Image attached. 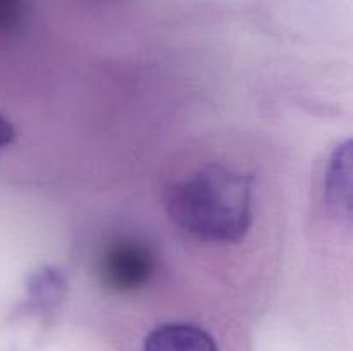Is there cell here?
Listing matches in <instances>:
<instances>
[{
  "mask_svg": "<svg viewBox=\"0 0 353 351\" xmlns=\"http://www.w3.org/2000/svg\"><path fill=\"white\" fill-rule=\"evenodd\" d=\"M145 351H219L209 332L192 323H162L155 327L143 344Z\"/></svg>",
  "mask_w": 353,
  "mask_h": 351,
  "instance_id": "cell-3",
  "label": "cell"
},
{
  "mask_svg": "<svg viewBox=\"0 0 353 351\" xmlns=\"http://www.w3.org/2000/svg\"><path fill=\"white\" fill-rule=\"evenodd\" d=\"M155 270V257L150 246L134 237H116L105 244L99 257L97 274L109 291L133 292L141 289Z\"/></svg>",
  "mask_w": 353,
  "mask_h": 351,
  "instance_id": "cell-2",
  "label": "cell"
},
{
  "mask_svg": "<svg viewBox=\"0 0 353 351\" xmlns=\"http://www.w3.org/2000/svg\"><path fill=\"white\" fill-rule=\"evenodd\" d=\"M16 138V133H14V127L10 126L9 120L0 114V150L7 145H10Z\"/></svg>",
  "mask_w": 353,
  "mask_h": 351,
  "instance_id": "cell-6",
  "label": "cell"
},
{
  "mask_svg": "<svg viewBox=\"0 0 353 351\" xmlns=\"http://www.w3.org/2000/svg\"><path fill=\"white\" fill-rule=\"evenodd\" d=\"M350 143H345L338 148L333 157L330 172H327L326 193L331 205L341 210L345 206L350 212Z\"/></svg>",
  "mask_w": 353,
  "mask_h": 351,
  "instance_id": "cell-4",
  "label": "cell"
},
{
  "mask_svg": "<svg viewBox=\"0 0 353 351\" xmlns=\"http://www.w3.org/2000/svg\"><path fill=\"white\" fill-rule=\"evenodd\" d=\"M26 14V0H0V31H14Z\"/></svg>",
  "mask_w": 353,
  "mask_h": 351,
  "instance_id": "cell-5",
  "label": "cell"
},
{
  "mask_svg": "<svg viewBox=\"0 0 353 351\" xmlns=\"http://www.w3.org/2000/svg\"><path fill=\"white\" fill-rule=\"evenodd\" d=\"M254 176L223 164H205L171 186L172 224L203 243L245 240L254 220Z\"/></svg>",
  "mask_w": 353,
  "mask_h": 351,
  "instance_id": "cell-1",
  "label": "cell"
}]
</instances>
